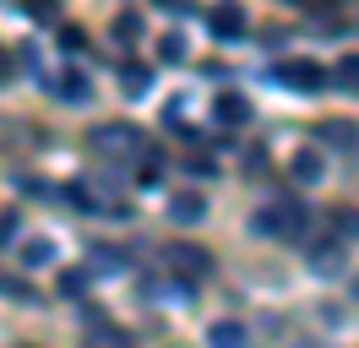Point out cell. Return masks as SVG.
Returning <instances> with one entry per match:
<instances>
[{
  "label": "cell",
  "mask_w": 359,
  "mask_h": 348,
  "mask_svg": "<svg viewBox=\"0 0 359 348\" xmlns=\"http://www.w3.org/2000/svg\"><path fill=\"white\" fill-rule=\"evenodd\" d=\"M114 39H142V17H131V11L114 17Z\"/></svg>",
  "instance_id": "cell-19"
},
{
  "label": "cell",
  "mask_w": 359,
  "mask_h": 348,
  "mask_svg": "<svg viewBox=\"0 0 359 348\" xmlns=\"http://www.w3.org/2000/svg\"><path fill=\"white\" fill-rule=\"evenodd\" d=\"M354 136H359V126H348V120H327L321 126V142H332V147H348Z\"/></svg>",
  "instance_id": "cell-14"
},
{
  "label": "cell",
  "mask_w": 359,
  "mask_h": 348,
  "mask_svg": "<svg viewBox=\"0 0 359 348\" xmlns=\"http://www.w3.org/2000/svg\"><path fill=\"white\" fill-rule=\"evenodd\" d=\"M88 278H93V272H66V278H60V288H66V294H82V288H88Z\"/></svg>",
  "instance_id": "cell-21"
},
{
  "label": "cell",
  "mask_w": 359,
  "mask_h": 348,
  "mask_svg": "<svg viewBox=\"0 0 359 348\" xmlns=\"http://www.w3.org/2000/svg\"><path fill=\"white\" fill-rule=\"evenodd\" d=\"M158 60H185V44H180V39H163V44H158Z\"/></svg>",
  "instance_id": "cell-20"
},
{
  "label": "cell",
  "mask_w": 359,
  "mask_h": 348,
  "mask_svg": "<svg viewBox=\"0 0 359 348\" xmlns=\"http://www.w3.org/2000/svg\"><path fill=\"white\" fill-rule=\"evenodd\" d=\"M332 82L343 87V93H359V55H343V60L332 65Z\"/></svg>",
  "instance_id": "cell-13"
},
{
  "label": "cell",
  "mask_w": 359,
  "mask_h": 348,
  "mask_svg": "<svg viewBox=\"0 0 359 348\" xmlns=\"http://www.w3.org/2000/svg\"><path fill=\"white\" fill-rule=\"evenodd\" d=\"M354 300H359V278H354Z\"/></svg>",
  "instance_id": "cell-23"
},
{
  "label": "cell",
  "mask_w": 359,
  "mask_h": 348,
  "mask_svg": "<svg viewBox=\"0 0 359 348\" xmlns=\"http://www.w3.org/2000/svg\"><path fill=\"white\" fill-rule=\"evenodd\" d=\"M27 17H33V22H55V17H60V6H55V0H27Z\"/></svg>",
  "instance_id": "cell-18"
},
{
  "label": "cell",
  "mask_w": 359,
  "mask_h": 348,
  "mask_svg": "<svg viewBox=\"0 0 359 348\" xmlns=\"http://www.w3.org/2000/svg\"><path fill=\"white\" fill-rule=\"evenodd\" d=\"M0 76H6V49H0Z\"/></svg>",
  "instance_id": "cell-22"
},
{
  "label": "cell",
  "mask_w": 359,
  "mask_h": 348,
  "mask_svg": "<svg viewBox=\"0 0 359 348\" xmlns=\"http://www.w3.org/2000/svg\"><path fill=\"white\" fill-rule=\"evenodd\" d=\"M311 272L316 278H337V272H343V239H316L311 245Z\"/></svg>",
  "instance_id": "cell-4"
},
{
  "label": "cell",
  "mask_w": 359,
  "mask_h": 348,
  "mask_svg": "<svg viewBox=\"0 0 359 348\" xmlns=\"http://www.w3.org/2000/svg\"><path fill=\"white\" fill-rule=\"evenodd\" d=\"M272 76L289 87V93H321V87H327V71H321L316 60H278Z\"/></svg>",
  "instance_id": "cell-2"
},
{
  "label": "cell",
  "mask_w": 359,
  "mask_h": 348,
  "mask_svg": "<svg viewBox=\"0 0 359 348\" xmlns=\"http://www.w3.org/2000/svg\"><path fill=\"white\" fill-rule=\"evenodd\" d=\"M142 147V136H136L131 126H104L93 130V152H104V158H120V152H136Z\"/></svg>",
  "instance_id": "cell-3"
},
{
  "label": "cell",
  "mask_w": 359,
  "mask_h": 348,
  "mask_svg": "<svg viewBox=\"0 0 359 348\" xmlns=\"http://www.w3.org/2000/svg\"><path fill=\"white\" fill-rule=\"evenodd\" d=\"M212 348H250V326L245 321H218L212 326Z\"/></svg>",
  "instance_id": "cell-11"
},
{
  "label": "cell",
  "mask_w": 359,
  "mask_h": 348,
  "mask_svg": "<svg viewBox=\"0 0 359 348\" xmlns=\"http://www.w3.org/2000/svg\"><path fill=\"white\" fill-rule=\"evenodd\" d=\"M256 234H267V239L305 234V207H299L294 196H278V201H267V207L256 213Z\"/></svg>",
  "instance_id": "cell-1"
},
{
  "label": "cell",
  "mask_w": 359,
  "mask_h": 348,
  "mask_svg": "<svg viewBox=\"0 0 359 348\" xmlns=\"http://www.w3.org/2000/svg\"><path fill=\"white\" fill-rule=\"evenodd\" d=\"M120 82H126V93H131V98H142V93H147V82H153V71H147V65H126V71H120Z\"/></svg>",
  "instance_id": "cell-16"
},
{
  "label": "cell",
  "mask_w": 359,
  "mask_h": 348,
  "mask_svg": "<svg viewBox=\"0 0 359 348\" xmlns=\"http://www.w3.org/2000/svg\"><path fill=\"white\" fill-rule=\"evenodd\" d=\"M294 180L316 185V180H321V158H316V152H299V158H294Z\"/></svg>",
  "instance_id": "cell-17"
},
{
  "label": "cell",
  "mask_w": 359,
  "mask_h": 348,
  "mask_svg": "<svg viewBox=\"0 0 359 348\" xmlns=\"http://www.w3.org/2000/svg\"><path fill=\"white\" fill-rule=\"evenodd\" d=\"M55 98H66V104H88V98H93V82L82 76V71H66V76L55 82Z\"/></svg>",
  "instance_id": "cell-9"
},
{
  "label": "cell",
  "mask_w": 359,
  "mask_h": 348,
  "mask_svg": "<svg viewBox=\"0 0 359 348\" xmlns=\"http://www.w3.org/2000/svg\"><path fill=\"white\" fill-rule=\"evenodd\" d=\"M212 114H218V126L240 130V126L250 120V98H245V93H234V87H229V93H218V104H212Z\"/></svg>",
  "instance_id": "cell-5"
},
{
  "label": "cell",
  "mask_w": 359,
  "mask_h": 348,
  "mask_svg": "<svg viewBox=\"0 0 359 348\" xmlns=\"http://www.w3.org/2000/svg\"><path fill=\"white\" fill-rule=\"evenodd\" d=\"M212 33H218V39H234V33H245V11H240L234 0H229V6H218V11H212Z\"/></svg>",
  "instance_id": "cell-10"
},
{
  "label": "cell",
  "mask_w": 359,
  "mask_h": 348,
  "mask_svg": "<svg viewBox=\"0 0 359 348\" xmlns=\"http://www.w3.org/2000/svg\"><path fill=\"white\" fill-rule=\"evenodd\" d=\"M55 261V245L49 239H27L22 245V267H49Z\"/></svg>",
  "instance_id": "cell-15"
},
{
  "label": "cell",
  "mask_w": 359,
  "mask_h": 348,
  "mask_svg": "<svg viewBox=\"0 0 359 348\" xmlns=\"http://www.w3.org/2000/svg\"><path fill=\"white\" fill-rule=\"evenodd\" d=\"M88 272H98V278L126 272V250H120V245H93V250H88Z\"/></svg>",
  "instance_id": "cell-7"
},
{
  "label": "cell",
  "mask_w": 359,
  "mask_h": 348,
  "mask_svg": "<svg viewBox=\"0 0 359 348\" xmlns=\"http://www.w3.org/2000/svg\"><path fill=\"white\" fill-rule=\"evenodd\" d=\"M327 218H332V239H343V245L359 239V213L354 207H337V213H327Z\"/></svg>",
  "instance_id": "cell-12"
},
{
  "label": "cell",
  "mask_w": 359,
  "mask_h": 348,
  "mask_svg": "<svg viewBox=\"0 0 359 348\" xmlns=\"http://www.w3.org/2000/svg\"><path fill=\"white\" fill-rule=\"evenodd\" d=\"M169 267H175V272H191V278H207V272H212V256L196 250V245H169Z\"/></svg>",
  "instance_id": "cell-6"
},
{
  "label": "cell",
  "mask_w": 359,
  "mask_h": 348,
  "mask_svg": "<svg viewBox=\"0 0 359 348\" xmlns=\"http://www.w3.org/2000/svg\"><path fill=\"white\" fill-rule=\"evenodd\" d=\"M169 213H175V223H202V218H207V201L196 191H175Z\"/></svg>",
  "instance_id": "cell-8"
}]
</instances>
